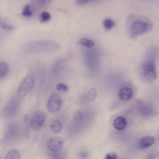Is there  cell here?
<instances>
[{"label":"cell","instance_id":"cell-15","mask_svg":"<svg viewBox=\"0 0 159 159\" xmlns=\"http://www.w3.org/2000/svg\"><path fill=\"white\" fill-rule=\"evenodd\" d=\"M78 43L80 44L86 48H91L94 45V42L93 40H92L88 38H86V37L80 39L78 40Z\"/></svg>","mask_w":159,"mask_h":159},{"label":"cell","instance_id":"cell-27","mask_svg":"<svg viewBox=\"0 0 159 159\" xmlns=\"http://www.w3.org/2000/svg\"><path fill=\"white\" fill-rule=\"evenodd\" d=\"M101 0H76V4L78 6H81L86 5L87 4H89L90 2H99Z\"/></svg>","mask_w":159,"mask_h":159},{"label":"cell","instance_id":"cell-8","mask_svg":"<svg viewBox=\"0 0 159 159\" xmlns=\"http://www.w3.org/2000/svg\"><path fill=\"white\" fill-rule=\"evenodd\" d=\"M45 115L43 112L40 111L35 112L30 119V124L32 128L38 130L42 127L45 121Z\"/></svg>","mask_w":159,"mask_h":159},{"label":"cell","instance_id":"cell-16","mask_svg":"<svg viewBox=\"0 0 159 159\" xmlns=\"http://www.w3.org/2000/svg\"><path fill=\"white\" fill-rule=\"evenodd\" d=\"M62 128H63L62 123L58 120H53L50 124V129L55 133H58L60 132Z\"/></svg>","mask_w":159,"mask_h":159},{"label":"cell","instance_id":"cell-7","mask_svg":"<svg viewBox=\"0 0 159 159\" xmlns=\"http://www.w3.org/2000/svg\"><path fill=\"white\" fill-rule=\"evenodd\" d=\"M62 100L57 94H52L47 103V108L50 112H55L58 111L61 107Z\"/></svg>","mask_w":159,"mask_h":159},{"label":"cell","instance_id":"cell-5","mask_svg":"<svg viewBox=\"0 0 159 159\" xmlns=\"http://www.w3.org/2000/svg\"><path fill=\"white\" fill-rule=\"evenodd\" d=\"M34 79L32 75H27L21 82L17 92V96L20 99L24 98L32 89L34 85Z\"/></svg>","mask_w":159,"mask_h":159},{"label":"cell","instance_id":"cell-26","mask_svg":"<svg viewBox=\"0 0 159 159\" xmlns=\"http://www.w3.org/2000/svg\"><path fill=\"white\" fill-rule=\"evenodd\" d=\"M22 14L24 17H30V16H32V11L30 9V5L27 4L24 7V9H23V11H22Z\"/></svg>","mask_w":159,"mask_h":159},{"label":"cell","instance_id":"cell-19","mask_svg":"<svg viewBox=\"0 0 159 159\" xmlns=\"http://www.w3.org/2000/svg\"><path fill=\"white\" fill-rule=\"evenodd\" d=\"M115 22L111 18H106L102 22L103 27L106 30H111L115 26Z\"/></svg>","mask_w":159,"mask_h":159},{"label":"cell","instance_id":"cell-6","mask_svg":"<svg viewBox=\"0 0 159 159\" xmlns=\"http://www.w3.org/2000/svg\"><path fill=\"white\" fill-rule=\"evenodd\" d=\"M84 61L91 70H95L98 64V55L94 50H88L84 55Z\"/></svg>","mask_w":159,"mask_h":159},{"label":"cell","instance_id":"cell-28","mask_svg":"<svg viewBox=\"0 0 159 159\" xmlns=\"http://www.w3.org/2000/svg\"><path fill=\"white\" fill-rule=\"evenodd\" d=\"M56 89H57V91H61V92H66L68 91V86L65 84V83H58L57 84V85L56 86Z\"/></svg>","mask_w":159,"mask_h":159},{"label":"cell","instance_id":"cell-9","mask_svg":"<svg viewBox=\"0 0 159 159\" xmlns=\"http://www.w3.org/2000/svg\"><path fill=\"white\" fill-rule=\"evenodd\" d=\"M20 133V128L17 124L12 123L9 124L6 130L4 140L7 142L12 141L16 139Z\"/></svg>","mask_w":159,"mask_h":159},{"label":"cell","instance_id":"cell-13","mask_svg":"<svg viewBox=\"0 0 159 159\" xmlns=\"http://www.w3.org/2000/svg\"><path fill=\"white\" fill-rule=\"evenodd\" d=\"M155 142V139L153 136H145L140 139L138 142L137 147L140 149L147 148L151 147L154 144Z\"/></svg>","mask_w":159,"mask_h":159},{"label":"cell","instance_id":"cell-14","mask_svg":"<svg viewBox=\"0 0 159 159\" xmlns=\"http://www.w3.org/2000/svg\"><path fill=\"white\" fill-rule=\"evenodd\" d=\"M127 125V120L123 116L117 117L113 122L114 127L117 130H122L126 127Z\"/></svg>","mask_w":159,"mask_h":159},{"label":"cell","instance_id":"cell-12","mask_svg":"<svg viewBox=\"0 0 159 159\" xmlns=\"http://www.w3.org/2000/svg\"><path fill=\"white\" fill-rule=\"evenodd\" d=\"M133 95L132 89L127 86L122 87L118 92V96L122 101H129L132 98Z\"/></svg>","mask_w":159,"mask_h":159},{"label":"cell","instance_id":"cell-30","mask_svg":"<svg viewBox=\"0 0 159 159\" xmlns=\"http://www.w3.org/2000/svg\"><path fill=\"white\" fill-rule=\"evenodd\" d=\"M117 155L115 153H109L106 155L105 158L106 159H116L117 158Z\"/></svg>","mask_w":159,"mask_h":159},{"label":"cell","instance_id":"cell-11","mask_svg":"<svg viewBox=\"0 0 159 159\" xmlns=\"http://www.w3.org/2000/svg\"><path fill=\"white\" fill-rule=\"evenodd\" d=\"M68 65V59L66 58H59L54 62L52 66V71L56 75L64 70Z\"/></svg>","mask_w":159,"mask_h":159},{"label":"cell","instance_id":"cell-25","mask_svg":"<svg viewBox=\"0 0 159 159\" xmlns=\"http://www.w3.org/2000/svg\"><path fill=\"white\" fill-rule=\"evenodd\" d=\"M84 119V115L81 111H76L74 114V120L75 122H81Z\"/></svg>","mask_w":159,"mask_h":159},{"label":"cell","instance_id":"cell-29","mask_svg":"<svg viewBox=\"0 0 159 159\" xmlns=\"http://www.w3.org/2000/svg\"><path fill=\"white\" fill-rule=\"evenodd\" d=\"M51 157L53 158H62L63 157V153L60 152V150L57 152H51Z\"/></svg>","mask_w":159,"mask_h":159},{"label":"cell","instance_id":"cell-2","mask_svg":"<svg viewBox=\"0 0 159 159\" xmlns=\"http://www.w3.org/2000/svg\"><path fill=\"white\" fill-rule=\"evenodd\" d=\"M60 48L59 43L50 40L32 41L26 43L23 47L24 52L31 54L54 52L59 50Z\"/></svg>","mask_w":159,"mask_h":159},{"label":"cell","instance_id":"cell-23","mask_svg":"<svg viewBox=\"0 0 159 159\" xmlns=\"http://www.w3.org/2000/svg\"><path fill=\"white\" fill-rule=\"evenodd\" d=\"M0 27L7 30H13L15 29V27L13 25L7 23L1 19H0Z\"/></svg>","mask_w":159,"mask_h":159},{"label":"cell","instance_id":"cell-24","mask_svg":"<svg viewBox=\"0 0 159 159\" xmlns=\"http://www.w3.org/2000/svg\"><path fill=\"white\" fill-rule=\"evenodd\" d=\"M51 18V15L50 14L47 12V11H43L40 14V21L42 22H45L48 21Z\"/></svg>","mask_w":159,"mask_h":159},{"label":"cell","instance_id":"cell-21","mask_svg":"<svg viewBox=\"0 0 159 159\" xmlns=\"http://www.w3.org/2000/svg\"><path fill=\"white\" fill-rule=\"evenodd\" d=\"M53 0H32V2L37 7H43L48 6Z\"/></svg>","mask_w":159,"mask_h":159},{"label":"cell","instance_id":"cell-4","mask_svg":"<svg viewBox=\"0 0 159 159\" xmlns=\"http://www.w3.org/2000/svg\"><path fill=\"white\" fill-rule=\"evenodd\" d=\"M20 103V98L17 96L11 98L5 104L1 111L2 117L7 119L16 116L19 110Z\"/></svg>","mask_w":159,"mask_h":159},{"label":"cell","instance_id":"cell-10","mask_svg":"<svg viewBox=\"0 0 159 159\" xmlns=\"http://www.w3.org/2000/svg\"><path fill=\"white\" fill-rule=\"evenodd\" d=\"M64 145V140L60 137H54L47 142V147L50 152H57L61 150Z\"/></svg>","mask_w":159,"mask_h":159},{"label":"cell","instance_id":"cell-17","mask_svg":"<svg viewBox=\"0 0 159 159\" xmlns=\"http://www.w3.org/2000/svg\"><path fill=\"white\" fill-rule=\"evenodd\" d=\"M9 72V66L4 61H0V79L6 76Z\"/></svg>","mask_w":159,"mask_h":159},{"label":"cell","instance_id":"cell-20","mask_svg":"<svg viewBox=\"0 0 159 159\" xmlns=\"http://www.w3.org/2000/svg\"><path fill=\"white\" fill-rule=\"evenodd\" d=\"M19 158H20V153L19 150L16 149L10 150L9 152H7V153L5 157V159H12V158L19 159Z\"/></svg>","mask_w":159,"mask_h":159},{"label":"cell","instance_id":"cell-18","mask_svg":"<svg viewBox=\"0 0 159 159\" xmlns=\"http://www.w3.org/2000/svg\"><path fill=\"white\" fill-rule=\"evenodd\" d=\"M153 109L150 106H143L140 109V114L143 117H148L153 113Z\"/></svg>","mask_w":159,"mask_h":159},{"label":"cell","instance_id":"cell-3","mask_svg":"<svg viewBox=\"0 0 159 159\" xmlns=\"http://www.w3.org/2000/svg\"><path fill=\"white\" fill-rule=\"evenodd\" d=\"M140 74L142 79L146 82H152L157 79V66L153 59L148 58L143 61L140 68Z\"/></svg>","mask_w":159,"mask_h":159},{"label":"cell","instance_id":"cell-31","mask_svg":"<svg viewBox=\"0 0 159 159\" xmlns=\"http://www.w3.org/2000/svg\"><path fill=\"white\" fill-rule=\"evenodd\" d=\"M80 155H81V158H87L88 156V153L87 151L83 150V151H82V152H81Z\"/></svg>","mask_w":159,"mask_h":159},{"label":"cell","instance_id":"cell-22","mask_svg":"<svg viewBox=\"0 0 159 159\" xmlns=\"http://www.w3.org/2000/svg\"><path fill=\"white\" fill-rule=\"evenodd\" d=\"M97 95H98L97 90L94 88H90L88 91V94H87V98H88V101H93L97 97Z\"/></svg>","mask_w":159,"mask_h":159},{"label":"cell","instance_id":"cell-1","mask_svg":"<svg viewBox=\"0 0 159 159\" xmlns=\"http://www.w3.org/2000/svg\"><path fill=\"white\" fill-rule=\"evenodd\" d=\"M129 35L135 38L146 34L153 29V24L147 17L138 14H130L127 20Z\"/></svg>","mask_w":159,"mask_h":159}]
</instances>
